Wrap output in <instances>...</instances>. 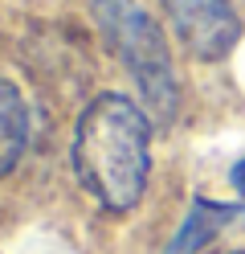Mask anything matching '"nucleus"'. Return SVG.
I'll use <instances>...</instances> for the list:
<instances>
[{"label": "nucleus", "mask_w": 245, "mask_h": 254, "mask_svg": "<svg viewBox=\"0 0 245 254\" xmlns=\"http://www.w3.org/2000/svg\"><path fill=\"white\" fill-rule=\"evenodd\" d=\"M29 148V107L8 78H0V177L21 164Z\"/></svg>", "instance_id": "obj_5"}, {"label": "nucleus", "mask_w": 245, "mask_h": 254, "mask_svg": "<svg viewBox=\"0 0 245 254\" xmlns=\"http://www.w3.org/2000/svg\"><path fill=\"white\" fill-rule=\"evenodd\" d=\"M74 177L110 213L135 209L151 172V115L127 94H98L74 123Z\"/></svg>", "instance_id": "obj_1"}, {"label": "nucleus", "mask_w": 245, "mask_h": 254, "mask_svg": "<svg viewBox=\"0 0 245 254\" xmlns=\"http://www.w3.org/2000/svg\"><path fill=\"white\" fill-rule=\"evenodd\" d=\"M163 12L180 45L200 62H221L241 41V17L229 0H163Z\"/></svg>", "instance_id": "obj_3"}, {"label": "nucleus", "mask_w": 245, "mask_h": 254, "mask_svg": "<svg viewBox=\"0 0 245 254\" xmlns=\"http://www.w3.org/2000/svg\"><path fill=\"white\" fill-rule=\"evenodd\" d=\"M229 181H233V189H237V193H245V160H237V164H233Z\"/></svg>", "instance_id": "obj_6"}, {"label": "nucleus", "mask_w": 245, "mask_h": 254, "mask_svg": "<svg viewBox=\"0 0 245 254\" xmlns=\"http://www.w3.org/2000/svg\"><path fill=\"white\" fill-rule=\"evenodd\" d=\"M90 12H94V25L102 29L106 45L114 50V58L131 74V82L143 99V111L155 123H172L180 111V86H176L172 50L163 41V29L155 25V17L135 0H94Z\"/></svg>", "instance_id": "obj_2"}, {"label": "nucleus", "mask_w": 245, "mask_h": 254, "mask_svg": "<svg viewBox=\"0 0 245 254\" xmlns=\"http://www.w3.org/2000/svg\"><path fill=\"white\" fill-rule=\"evenodd\" d=\"M233 221H245L241 205H221V201H208V197H192L180 230L172 234V242L163 254H200L221 230H229Z\"/></svg>", "instance_id": "obj_4"}]
</instances>
